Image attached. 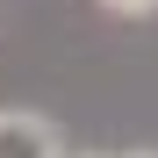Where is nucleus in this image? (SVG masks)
<instances>
[{
  "label": "nucleus",
  "mask_w": 158,
  "mask_h": 158,
  "mask_svg": "<svg viewBox=\"0 0 158 158\" xmlns=\"http://www.w3.org/2000/svg\"><path fill=\"white\" fill-rule=\"evenodd\" d=\"M0 158H58V129L43 115H0Z\"/></svg>",
  "instance_id": "nucleus-1"
},
{
  "label": "nucleus",
  "mask_w": 158,
  "mask_h": 158,
  "mask_svg": "<svg viewBox=\"0 0 158 158\" xmlns=\"http://www.w3.org/2000/svg\"><path fill=\"white\" fill-rule=\"evenodd\" d=\"M108 7H115V15H151L158 0H108Z\"/></svg>",
  "instance_id": "nucleus-2"
}]
</instances>
